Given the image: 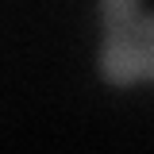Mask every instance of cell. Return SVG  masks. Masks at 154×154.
Returning a JSON list of instances; mask_svg holds the SVG:
<instances>
[{
    "mask_svg": "<svg viewBox=\"0 0 154 154\" xmlns=\"http://www.w3.org/2000/svg\"><path fill=\"white\" fill-rule=\"evenodd\" d=\"M104 42H100V73L112 85L154 81V12L135 0H108L100 8Z\"/></svg>",
    "mask_w": 154,
    "mask_h": 154,
    "instance_id": "cell-1",
    "label": "cell"
}]
</instances>
